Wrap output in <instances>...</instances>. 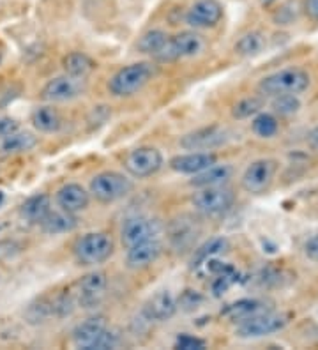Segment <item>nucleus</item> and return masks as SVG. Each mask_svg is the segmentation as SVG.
I'll use <instances>...</instances> for the list:
<instances>
[{
  "label": "nucleus",
  "mask_w": 318,
  "mask_h": 350,
  "mask_svg": "<svg viewBox=\"0 0 318 350\" xmlns=\"http://www.w3.org/2000/svg\"><path fill=\"white\" fill-rule=\"evenodd\" d=\"M55 204L60 211L78 214L85 211L90 204V193L78 183L64 184L62 188L57 189Z\"/></svg>",
  "instance_id": "17"
},
{
  "label": "nucleus",
  "mask_w": 318,
  "mask_h": 350,
  "mask_svg": "<svg viewBox=\"0 0 318 350\" xmlns=\"http://www.w3.org/2000/svg\"><path fill=\"white\" fill-rule=\"evenodd\" d=\"M163 165H165V159H163L161 150L148 146L136 147V149L129 150L126 158H124V168L135 179L153 177V175L161 170Z\"/></svg>",
  "instance_id": "8"
},
{
  "label": "nucleus",
  "mask_w": 318,
  "mask_h": 350,
  "mask_svg": "<svg viewBox=\"0 0 318 350\" xmlns=\"http://www.w3.org/2000/svg\"><path fill=\"white\" fill-rule=\"evenodd\" d=\"M156 75L153 62H133L120 68L108 81V90L115 98H131L138 94Z\"/></svg>",
  "instance_id": "2"
},
{
  "label": "nucleus",
  "mask_w": 318,
  "mask_h": 350,
  "mask_svg": "<svg viewBox=\"0 0 318 350\" xmlns=\"http://www.w3.org/2000/svg\"><path fill=\"white\" fill-rule=\"evenodd\" d=\"M133 189H135V183L127 175L114 170L99 172L94 175L89 184L90 197L99 204L106 205L122 200L129 193H133Z\"/></svg>",
  "instance_id": "3"
},
{
  "label": "nucleus",
  "mask_w": 318,
  "mask_h": 350,
  "mask_svg": "<svg viewBox=\"0 0 318 350\" xmlns=\"http://www.w3.org/2000/svg\"><path fill=\"white\" fill-rule=\"evenodd\" d=\"M170 36L163 30H148L138 41V51L159 62H170Z\"/></svg>",
  "instance_id": "21"
},
{
  "label": "nucleus",
  "mask_w": 318,
  "mask_h": 350,
  "mask_svg": "<svg viewBox=\"0 0 318 350\" xmlns=\"http://www.w3.org/2000/svg\"><path fill=\"white\" fill-rule=\"evenodd\" d=\"M39 226L48 235L69 234L78 226V218L77 214L66 213V211H50V214L42 219Z\"/></svg>",
  "instance_id": "26"
},
{
  "label": "nucleus",
  "mask_w": 318,
  "mask_h": 350,
  "mask_svg": "<svg viewBox=\"0 0 318 350\" xmlns=\"http://www.w3.org/2000/svg\"><path fill=\"white\" fill-rule=\"evenodd\" d=\"M207 347L205 340L198 336H193V334H178V338L175 340V349L181 350H202Z\"/></svg>",
  "instance_id": "36"
},
{
  "label": "nucleus",
  "mask_w": 318,
  "mask_h": 350,
  "mask_svg": "<svg viewBox=\"0 0 318 350\" xmlns=\"http://www.w3.org/2000/svg\"><path fill=\"white\" fill-rule=\"evenodd\" d=\"M114 239L105 232H87L78 237L72 246L75 258L83 267H96V265L105 264L114 255Z\"/></svg>",
  "instance_id": "4"
},
{
  "label": "nucleus",
  "mask_w": 318,
  "mask_h": 350,
  "mask_svg": "<svg viewBox=\"0 0 318 350\" xmlns=\"http://www.w3.org/2000/svg\"><path fill=\"white\" fill-rule=\"evenodd\" d=\"M87 90V78H77L71 75H60L51 78L41 89V99L47 103L75 101Z\"/></svg>",
  "instance_id": "9"
},
{
  "label": "nucleus",
  "mask_w": 318,
  "mask_h": 350,
  "mask_svg": "<svg viewBox=\"0 0 318 350\" xmlns=\"http://www.w3.org/2000/svg\"><path fill=\"white\" fill-rule=\"evenodd\" d=\"M108 327L103 317H90L87 321L80 322L77 327L72 329V343L77 349L90 350L92 343L99 338V334Z\"/></svg>",
  "instance_id": "23"
},
{
  "label": "nucleus",
  "mask_w": 318,
  "mask_h": 350,
  "mask_svg": "<svg viewBox=\"0 0 318 350\" xmlns=\"http://www.w3.org/2000/svg\"><path fill=\"white\" fill-rule=\"evenodd\" d=\"M230 140L228 129L223 126H207V128H200L195 131L186 133L181 140L178 146L184 150L189 152H211L214 149L226 146Z\"/></svg>",
  "instance_id": "10"
},
{
  "label": "nucleus",
  "mask_w": 318,
  "mask_h": 350,
  "mask_svg": "<svg viewBox=\"0 0 318 350\" xmlns=\"http://www.w3.org/2000/svg\"><path fill=\"white\" fill-rule=\"evenodd\" d=\"M287 324H289L287 315L265 310V312H260L256 315L250 317V319L237 322L235 336L242 338V340H256V338L271 336L274 333H280Z\"/></svg>",
  "instance_id": "6"
},
{
  "label": "nucleus",
  "mask_w": 318,
  "mask_h": 350,
  "mask_svg": "<svg viewBox=\"0 0 318 350\" xmlns=\"http://www.w3.org/2000/svg\"><path fill=\"white\" fill-rule=\"evenodd\" d=\"M163 230H165V226L157 218L136 214V216H129L124 219L122 226H120V243L127 250L135 244L145 243V241L159 239Z\"/></svg>",
  "instance_id": "7"
},
{
  "label": "nucleus",
  "mask_w": 318,
  "mask_h": 350,
  "mask_svg": "<svg viewBox=\"0 0 318 350\" xmlns=\"http://www.w3.org/2000/svg\"><path fill=\"white\" fill-rule=\"evenodd\" d=\"M177 308L178 303L175 295L163 288L150 295L144 304V317L150 322H166L177 313Z\"/></svg>",
  "instance_id": "14"
},
{
  "label": "nucleus",
  "mask_w": 318,
  "mask_h": 350,
  "mask_svg": "<svg viewBox=\"0 0 318 350\" xmlns=\"http://www.w3.org/2000/svg\"><path fill=\"white\" fill-rule=\"evenodd\" d=\"M18 252H20L18 243H14V241H0V260L9 258V256H13Z\"/></svg>",
  "instance_id": "39"
},
{
  "label": "nucleus",
  "mask_w": 318,
  "mask_h": 350,
  "mask_svg": "<svg viewBox=\"0 0 318 350\" xmlns=\"http://www.w3.org/2000/svg\"><path fill=\"white\" fill-rule=\"evenodd\" d=\"M228 252V241L225 237H214L209 243H205L202 248L196 250L195 256H193V269H198L211 258H216V256L223 255V253Z\"/></svg>",
  "instance_id": "29"
},
{
  "label": "nucleus",
  "mask_w": 318,
  "mask_h": 350,
  "mask_svg": "<svg viewBox=\"0 0 318 350\" xmlns=\"http://www.w3.org/2000/svg\"><path fill=\"white\" fill-rule=\"evenodd\" d=\"M27 321L30 324H41V322H47L48 319L55 317V308H53V301L48 299H38L36 303L29 304L25 312Z\"/></svg>",
  "instance_id": "32"
},
{
  "label": "nucleus",
  "mask_w": 318,
  "mask_h": 350,
  "mask_svg": "<svg viewBox=\"0 0 318 350\" xmlns=\"http://www.w3.org/2000/svg\"><path fill=\"white\" fill-rule=\"evenodd\" d=\"M205 43L202 36H198L193 30H184V32H178V34L172 36L170 38V62H175V60L181 59H193V57H198L202 51H204Z\"/></svg>",
  "instance_id": "15"
},
{
  "label": "nucleus",
  "mask_w": 318,
  "mask_h": 350,
  "mask_svg": "<svg viewBox=\"0 0 318 350\" xmlns=\"http://www.w3.org/2000/svg\"><path fill=\"white\" fill-rule=\"evenodd\" d=\"M304 255L310 258L311 262L318 264V234L310 237L304 244Z\"/></svg>",
  "instance_id": "38"
},
{
  "label": "nucleus",
  "mask_w": 318,
  "mask_h": 350,
  "mask_svg": "<svg viewBox=\"0 0 318 350\" xmlns=\"http://www.w3.org/2000/svg\"><path fill=\"white\" fill-rule=\"evenodd\" d=\"M265 2H272V0H263V4H265Z\"/></svg>",
  "instance_id": "43"
},
{
  "label": "nucleus",
  "mask_w": 318,
  "mask_h": 350,
  "mask_svg": "<svg viewBox=\"0 0 318 350\" xmlns=\"http://www.w3.org/2000/svg\"><path fill=\"white\" fill-rule=\"evenodd\" d=\"M200 232H202V226H200L198 219L193 218V216H187V214L178 216L170 225V241H172V246L177 252L187 250L198 239Z\"/></svg>",
  "instance_id": "18"
},
{
  "label": "nucleus",
  "mask_w": 318,
  "mask_h": 350,
  "mask_svg": "<svg viewBox=\"0 0 318 350\" xmlns=\"http://www.w3.org/2000/svg\"><path fill=\"white\" fill-rule=\"evenodd\" d=\"M2 202H4V193L0 191V204H2Z\"/></svg>",
  "instance_id": "42"
},
{
  "label": "nucleus",
  "mask_w": 318,
  "mask_h": 350,
  "mask_svg": "<svg viewBox=\"0 0 318 350\" xmlns=\"http://www.w3.org/2000/svg\"><path fill=\"white\" fill-rule=\"evenodd\" d=\"M265 303L260 299H241L237 303H232L223 310V315L232 322H241L244 319L256 315L260 312H265Z\"/></svg>",
  "instance_id": "28"
},
{
  "label": "nucleus",
  "mask_w": 318,
  "mask_h": 350,
  "mask_svg": "<svg viewBox=\"0 0 318 350\" xmlns=\"http://www.w3.org/2000/svg\"><path fill=\"white\" fill-rule=\"evenodd\" d=\"M263 105H265V101L262 98H259V96H250V98L241 99L232 108L233 119H251V117H254L256 113L262 111Z\"/></svg>",
  "instance_id": "33"
},
{
  "label": "nucleus",
  "mask_w": 318,
  "mask_h": 350,
  "mask_svg": "<svg viewBox=\"0 0 318 350\" xmlns=\"http://www.w3.org/2000/svg\"><path fill=\"white\" fill-rule=\"evenodd\" d=\"M16 129H20V122L16 119L9 116H0V137L16 131Z\"/></svg>",
  "instance_id": "37"
},
{
  "label": "nucleus",
  "mask_w": 318,
  "mask_h": 350,
  "mask_svg": "<svg viewBox=\"0 0 318 350\" xmlns=\"http://www.w3.org/2000/svg\"><path fill=\"white\" fill-rule=\"evenodd\" d=\"M223 18L220 0H196L186 11V23L193 29H212Z\"/></svg>",
  "instance_id": "13"
},
{
  "label": "nucleus",
  "mask_w": 318,
  "mask_h": 350,
  "mask_svg": "<svg viewBox=\"0 0 318 350\" xmlns=\"http://www.w3.org/2000/svg\"><path fill=\"white\" fill-rule=\"evenodd\" d=\"M214 163H217L214 152H187L174 156L168 161V167L181 175H196L212 167Z\"/></svg>",
  "instance_id": "19"
},
{
  "label": "nucleus",
  "mask_w": 318,
  "mask_h": 350,
  "mask_svg": "<svg viewBox=\"0 0 318 350\" xmlns=\"http://www.w3.org/2000/svg\"><path fill=\"white\" fill-rule=\"evenodd\" d=\"M163 243L159 239L145 241L127 248L126 267L131 271H144L154 264L161 256Z\"/></svg>",
  "instance_id": "16"
},
{
  "label": "nucleus",
  "mask_w": 318,
  "mask_h": 350,
  "mask_svg": "<svg viewBox=\"0 0 318 350\" xmlns=\"http://www.w3.org/2000/svg\"><path fill=\"white\" fill-rule=\"evenodd\" d=\"M265 48V38L259 30H251L241 36L237 43H235V51L241 57H256L260 55Z\"/></svg>",
  "instance_id": "30"
},
{
  "label": "nucleus",
  "mask_w": 318,
  "mask_h": 350,
  "mask_svg": "<svg viewBox=\"0 0 318 350\" xmlns=\"http://www.w3.org/2000/svg\"><path fill=\"white\" fill-rule=\"evenodd\" d=\"M62 68L64 73L71 75V77L77 78H87L89 75H92L96 71V62L90 59L87 53H81V51H72L62 59Z\"/></svg>",
  "instance_id": "27"
},
{
  "label": "nucleus",
  "mask_w": 318,
  "mask_h": 350,
  "mask_svg": "<svg viewBox=\"0 0 318 350\" xmlns=\"http://www.w3.org/2000/svg\"><path fill=\"white\" fill-rule=\"evenodd\" d=\"M30 124L36 131L44 133V135H53V133H59L62 129L64 119L57 108L50 107V105H42V107L32 110Z\"/></svg>",
  "instance_id": "24"
},
{
  "label": "nucleus",
  "mask_w": 318,
  "mask_h": 350,
  "mask_svg": "<svg viewBox=\"0 0 318 350\" xmlns=\"http://www.w3.org/2000/svg\"><path fill=\"white\" fill-rule=\"evenodd\" d=\"M311 77L302 68H284L263 77L259 81V92L265 98L276 96H301L310 89Z\"/></svg>",
  "instance_id": "1"
},
{
  "label": "nucleus",
  "mask_w": 318,
  "mask_h": 350,
  "mask_svg": "<svg viewBox=\"0 0 318 350\" xmlns=\"http://www.w3.org/2000/svg\"><path fill=\"white\" fill-rule=\"evenodd\" d=\"M233 168L230 165H217L214 163L212 167L205 168L204 172L193 175L189 184L193 188H211V186H226L232 179Z\"/></svg>",
  "instance_id": "25"
},
{
  "label": "nucleus",
  "mask_w": 318,
  "mask_h": 350,
  "mask_svg": "<svg viewBox=\"0 0 318 350\" xmlns=\"http://www.w3.org/2000/svg\"><path fill=\"white\" fill-rule=\"evenodd\" d=\"M278 172V163L271 158L254 159L246 167L241 177L242 189L250 195H262L271 188Z\"/></svg>",
  "instance_id": "11"
},
{
  "label": "nucleus",
  "mask_w": 318,
  "mask_h": 350,
  "mask_svg": "<svg viewBox=\"0 0 318 350\" xmlns=\"http://www.w3.org/2000/svg\"><path fill=\"white\" fill-rule=\"evenodd\" d=\"M51 211V198L47 193H36L32 197L27 198L20 205V219L27 225H41V221L47 218Z\"/></svg>",
  "instance_id": "22"
},
{
  "label": "nucleus",
  "mask_w": 318,
  "mask_h": 350,
  "mask_svg": "<svg viewBox=\"0 0 318 350\" xmlns=\"http://www.w3.org/2000/svg\"><path fill=\"white\" fill-rule=\"evenodd\" d=\"M308 144H310L311 149L318 150V126L311 129L310 135H308Z\"/></svg>",
  "instance_id": "41"
},
{
  "label": "nucleus",
  "mask_w": 318,
  "mask_h": 350,
  "mask_svg": "<svg viewBox=\"0 0 318 350\" xmlns=\"http://www.w3.org/2000/svg\"><path fill=\"white\" fill-rule=\"evenodd\" d=\"M119 345V334L111 331L110 327H106L96 342L92 343L90 350H106V349H115Z\"/></svg>",
  "instance_id": "35"
},
{
  "label": "nucleus",
  "mask_w": 318,
  "mask_h": 350,
  "mask_svg": "<svg viewBox=\"0 0 318 350\" xmlns=\"http://www.w3.org/2000/svg\"><path fill=\"white\" fill-rule=\"evenodd\" d=\"M251 131L260 138H272L280 131V122H278L274 113L260 111L251 120Z\"/></svg>",
  "instance_id": "31"
},
{
  "label": "nucleus",
  "mask_w": 318,
  "mask_h": 350,
  "mask_svg": "<svg viewBox=\"0 0 318 350\" xmlns=\"http://www.w3.org/2000/svg\"><path fill=\"white\" fill-rule=\"evenodd\" d=\"M233 202H235V195L226 186L198 188L191 197L193 207L207 218H220L226 214L233 207Z\"/></svg>",
  "instance_id": "5"
},
{
  "label": "nucleus",
  "mask_w": 318,
  "mask_h": 350,
  "mask_svg": "<svg viewBox=\"0 0 318 350\" xmlns=\"http://www.w3.org/2000/svg\"><path fill=\"white\" fill-rule=\"evenodd\" d=\"M301 99L299 96H276L272 98V110H274L276 116L281 117H292L295 116L297 111L301 110Z\"/></svg>",
  "instance_id": "34"
},
{
  "label": "nucleus",
  "mask_w": 318,
  "mask_h": 350,
  "mask_svg": "<svg viewBox=\"0 0 318 350\" xmlns=\"http://www.w3.org/2000/svg\"><path fill=\"white\" fill-rule=\"evenodd\" d=\"M39 140L34 133L16 129V131L9 133L0 137V156L9 158V156H20L34 150L38 147Z\"/></svg>",
  "instance_id": "20"
},
{
  "label": "nucleus",
  "mask_w": 318,
  "mask_h": 350,
  "mask_svg": "<svg viewBox=\"0 0 318 350\" xmlns=\"http://www.w3.org/2000/svg\"><path fill=\"white\" fill-rule=\"evenodd\" d=\"M302 9H304V14L310 18L311 22L318 23V0H304Z\"/></svg>",
  "instance_id": "40"
},
{
  "label": "nucleus",
  "mask_w": 318,
  "mask_h": 350,
  "mask_svg": "<svg viewBox=\"0 0 318 350\" xmlns=\"http://www.w3.org/2000/svg\"><path fill=\"white\" fill-rule=\"evenodd\" d=\"M106 288H108V280H106V274L103 271L87 273L77 283V291H75L78 306L83 308V310L98 308L105 299Z\"/></svg>",
  "instance_id": "12"
}]
</instances>
